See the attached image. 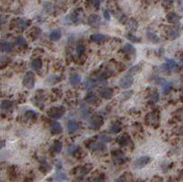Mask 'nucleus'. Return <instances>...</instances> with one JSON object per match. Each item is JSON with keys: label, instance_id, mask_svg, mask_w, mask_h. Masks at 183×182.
Listing matches in <instances>:
<instances>
[{"label": "nucleus", "instance_id": "nucleus-1", "mask_svg": "<svg viewBox=\"0 0 183 182\" xmlns=\"http://www.w3.org/2000/svg\"><path fill=\"white\" fill-rule=\"evenodd\" d=\"M65 114V108L62 106H57V107H52L50 108L48 112V115L49 117L52 119H59L61 117L63 116V114Z\"/></svg>", "mask_w": 183, "mask_h": 182}, {"label": "nucleus", "instance_id": "nucleus-2", "mask_svg": "<svg viewBox=\"0 0 183 182\" xmlns=\"http://www.w3.org/2000/svg\"><path fill=\"white\" fill-rule=\"evenodd\" d=\"M134 83V77L129 73H126L125 75L122 76L119 80V86L123 89L130 88Z\"/></svg>", "mask_w": 183, "mask_h": 182}, {"label": "nucleus", "instance_id": "nucleus-3", "mask_svg": "<svg viewBox=\"0 0 183 182\" xmlns=\"http://www.w3.org/2000/svg\"><path fill=\"white\" fill-rule=\"evenodd\" d=\"M23 84L28 89H33L35 86V75L33 72L28 71L23 78Z\"/></svg>", "mask_w": 183, "mask_h": 182}, {"label": "nucleus", "instance_id": "nucleus-4", "mask_svg": "<svg viewBox=\"0 0 183 182\" xmlns=\"http://www.w3.org/2000/svg\"><path fill=\"white\" fill-rule=\"evenodd\" d=\"M104 123V119L103 117L100 116V115H93L90 120H89V124H90V126L93 129H98V128L103 124Z\"/></svg>", "mask_w": 183, "mask_h": 182}, {"label": "nucleus", "instance_id": "nucleus-5", "mask_svg": "<svg viewBox=\"0 0 183 182\" xmlns=\"http://www.w3.org/2000/svg\"><path fill=\"white\" fill-rule=\"evenodd\" d=\"M150 162V157L148 156H144L135 160L134 162V167L135 168H142L145 166H147Z\"/></svg>", "mask_w": 183, "mask_h": 182}, {"label": "nucleus", "instance_id": "nucleus-6", "mask_svg": "<svg viewBox=\"0 0 183 182\" xmlns=\"http://www.w3.org/2000/svg\"><path fill=\"white\" fill-rule=\"evenodd\" d=\"M112 157H113L114 162L115 164H122V163H124L126 160L125 155L123 152L119 151V150L112 152Z\"/></svg>", "mask_w": 183, "mask_h": 182}, {"label": "nucleus", "instance_id": "nucleus-7", "mask_svg": "<svg viewBox=\"0 0 183 182\" xmlns=\"http://www.w3.org/2000/svg\"><path fill=\"white\" fill-rule=\"evenodd\" d=\"M99 94L102 98L104 99H106V100H109L113 97V94H114V92L111 88H102L100 91H99Z\"/></svg>", "mask_w": 183, "mask_h": 182}, {"label": "nucleus", "instance_id": "nucleus-8", "mask_svg": "<svg viewBox=\"0 0 183 182\" xmlns=\"http://www.w3.org/2000/svg\"><path fill=\"white\" fill-rule=\"evenodd\" d=\"M122 50L125 52V54H126L129 57H134L136 55V49H135V47L133 45H131V44H129V43H126L123 47Z\"/></svg>", "mask_w": 183, "mask_h": 182}, {"label": "nucleus", "instance_id": "nucleus-9", "mask_svg": "<svg viewBox=\"0 0 183 182\" xmlns=\"http://www.w3.org/2000/svg\"><path fill=\"white\" fill-rule=\"evenodd\" d=\"M50 132L53 135L61 134L62 132V127H61V124L57 121H52L50 123Z\"/></svg>", "mask_w": 183, "mask_h": 182}, {"label": "nucleus", "instance_id": "nucleus-10", "mask_svg": "<svg viewBox=\"0 0 183 182\" xmlns=\"http://www.w3.org/2000/svg\"><path fill=\"white\" fill-rule=\"evenodd\" d=\"M167 35H168V39H175L179 37L180 32H179V29L178 28H170L167 30Z\"/></svg>", "mask_w": 183, "mask_h": 182}, {"label": "nucleus", "instance_id": "nucleus-11", "mask_svg": "<svg viewBox=\"0 0 183 182\" xmlns=\"http://www.w3.org/2000/svg\"><path fill=\"white\" fill-rule=\"evenodd\" d=\"M14 107V103L10 100H3L1 102V108L6 112H10Z\"/></svg>", "mask_w": 183, "mask_h": 182}, {"label": "nucleus", "instance_id": "nucleus-12", "mask_svg": "<svg viewBox=\"0 0 183 182\" xmlns=\"http://www.w3.org/2000/svg\"><path fill=\"white\" fill-rule=\"evenodd\" d=\"M158 81H159V84H160L161 88H162V92L166 94V93L170 90V88H171L170 82H167V81H166L165 79H163V78L158 79Z\"/></svg>", "mask_w": 183, "mask_h": 182}, {"label": "nucleus", "instance_id": "nucleus-13", "mask_svg": "<svg viewBox=\"0 0 183 182\" xmlns=\"http://www.w3.org/2000/svg\"><path fill=\"white\" fill-rule=\"evenodd\" d=\"M101 21V18L98 15L96 14H93L91 16H89L88 17V24L91 26H97Z\"/></svg>", "mask_w": 183, "mask_h": 182}, {"label": "nucleus", "instance_id": "nucleus-14", "mask_svg": "<svg viewBox=\"0 0 183 182\" xmlns=\"http://www.w3.org/2000/svg\"><path fill=\"white\" fill-rule=\"evenodd\" d=\"M79 128V124L75 120H71L67 124V130L69 133H73Z\"/></svg>", "mask_w": 183, "mask_h": 182}, {"label": "nucleus", "instance_id": "nucleus-15", "mask_svg": "<svg viewBox=\"0 0 183 182\" xmlns=\"http://www.w3.org/2000/svg\"><path fill=\"white\" fill-rule=\"evenodd\" d=\"M167 20L171 24H178L179 22V17L176 13L171 12L167 15Z\"/></svg>", "mask_w": 183, "mask_h": 182}, {"label": "nucleus", "instance_id": "nucleus-16", "mask_svg": "<svg viewBox=\"0 0 183 182\" xmlns=\"http://www.w3.org/2000/svg\"><path fill=\"white\" fill-rule=\"evenodd\" d=\"M85 101H86V103H88L94 104L95 103L98 102V98H97V96H96L93 92H90L87 93V95H86Z\"/></svg>", "mask_w": 183, "mask_h": 182}, {"label": "nucleus", "instance_id": "nucleus-17", "mask_svg": "<svg viewBox=\"0 0 183 182\" xmlns=\"http://www.w3.org/2000/svg\"><path fill=\"white\" fill-rule=\"evenodd\" d=\"M61 38V31L60 29H54L50 33V39L52 41H57Z\"/></svg>", "mask_w": 183, "mask_h": 182}, {"label": "nucleus", "instance_id": "nucleus-18", "mask_svg": "<svg viewBox=\"0 0 183 182\" xmlns=\"http://www.w3.org/2000/svg\"><path fill=\"white\" fill-rule=\"evenodd\" d=\"M13 50V45L9 41H2L1 42V50L3 52H10Z\"/></svg>", "mask_w": 183, "mask_h": 182}, {"label": "nucleus", "instance_id": "nucleus-19", "mask_svg": "<svg viewBox=\"0 0 183 182\" xmlns=\"http://www.w3.org/2000/svg\"><path fill=\"white\" fill-rule=\"evenodd\" d=\"M91 39L94 42H103L106 39V36L101 33H94L93 35H91Z\"/></svg>", "mask_w": 183, "mask_h": 182}, {"label": "nucleus", "instance_id": "nucleus-20", "mask_svg": "<svg viewBox=\"0 0 183 182\" xmlns=\"http://www.w3.org/2000/svg\"><path fill=\"white\" fill-rule=\"evenodd\" d=\"M129 143H130V137L127 135H123L122 136L118 138V144L121 146H126Z\"/></svg>", "mask_w": 183, "mask_h": 182}, {"label": "nucleus", "instance_id": "nucleus-21", "mask_svg": "<svg viewBox=\"0 0 183 182\" xmlns=\"http://www.w3.org/2000/svg\"><path fill=\"white\" fill-rule=\"evenodd\" d=\"M122 129V126H121V124H119L118 122H114L111 124L109 130L112 134H117L119 133Z\"/></svg>", "mask_w": 183, "mask_h": 182}, {"label": "nucleus", "instance_id": "nucleus-22", "mask_svg": "<svg viewBox=\"0 0 183 182\" xmlns=\"http://www.w3.org/2000/svg\"><path fill=\"white\" fill-rule=\"evenodd\" d=\"M81 80H82L81 76L77 73H73L70 76V82L71 85H74V86L75 85H78L81 82Z\"/></svg>", "mask_w": 183, "mask_h": 182}, {"label": "nucleus", "instance_id": "nucleus-23", "mask_svg": "<svg viewBox=\"0 0 183 182\" xmlns=\"http://www.w3.org/2000/svg\"><path fill=\"white\" fill-rule=\"evenodd\" d=\"M146 121H147V123L148 124L153 125V124H155L156 122H157V117L155 115V114L150 113V114H148L147 115Z\"/></svg>", "mask_w": 183, "mask_h": 182}, {"label": "nucleus", "instance_id": "nucleus-24", "mask_svg": "<svg viewBox=\"0 0 183 182\" xmlns=\"http://www.w3.org/2000/svg\"><path fill=\"white\" fill-rule=\"evenodd\" d=\"M147 36L148 39L151 41V42H153V43H158V42L160 41L159 38L157 36V34L154 33V32H152V31H149V30H148V31L147 32Z\"/></svg>", "mask_w": 183, "mask_h": 182}, {"label": "nucleus", "instance_id": "nucleus-25", "mask_svg": "<svg viewBox=\"0 0 183 182\" xmlns=\"http://www.w3.org/2000/svg\"><path fill=\"white\" fill-rule=\"evenodd\" d=\"M51 149L55 153H61V150H62V143L59 140L55 141L54 143H53L52 146H51Z\"/></svg>", "mask_w": 183, "mask_h": 182}, {"label": "nucleus", "instance_id": "nucleus-26", "mask_svg": "<svg viewBox=\"0 0 183 182\" xmlns=\"http://www.w3.org/2000/svg\"><path fill=\"white\" fill-rule=\"evenodd\" d=\"M15 44L17 46V47H21V46H26L27 45V40L24 37L22 36H18L14 40Z\"/></svg>", "mask_w": 183, "mask_h": 182}, {"label": "nucleus", "instance_id": "nucleus-27", "mask_svg": "<svg viewBox=\"0 0 183 182\" xmlns=\"http://www.w3.org/2000/svg\"><path fill=\"white\" fill-rule=\"evenodd\" d=\"M81 114L82 115L83 118H87L90 114V109L87 107L85 103H82L81 104Z\"/></svg>", "mask_w": 183, "mask_h": 182}, {"label": "nucleus", "instance_id": "nucleus-28", "mask_svg": "<svg viewBox=\"0 0 183 182\" xmlns=\"http://www.w3.org/2000/svg\"><path fill=\"white\" fill-rule=\"evenodd\" d=\"M31 67L36 71H39L42 67V60L40 59H36L31 62Z\"/></svg>", "mask_w": 183, "mask_h": 182}, {"label": "nucleus", "instance_id": "nucleus-29", "mask_svg": "<svg viewBox=\"0 0 183 182\" xmlns=\"http://www.w3.org/2000/svg\"><path fill=\"white\" fill-rule=\"evenodd\" d=\"M158 99H159V93L157 92H156V91L153 92L151 94L149 95V103H151V104L157 103Z\"/></svg>", "mask_w": 183, "mask_h": 182}, {"label": "nucleus", "instance_id": "nucleus-30", "mask_svg": "<svg viewBox=\"0 0 183 182\" xmlns=\"http://www.w3.org/2000/svg\"><path fill=\"white\" fill-rule=\"evenodd\" d=\"M126 27H127L128 29H130V30H136V28H137V23L134 19L128 20L127 23H126Z\"/></svg>", "mask_w": 183, "mask_h": 182}, {"label": "nucleus", "instance_id": "nucleus-31", "mask_svg": "<svg viewBox=\"0 0 183 182\" xmlns=\"http://www.w3.org/2000/svg\"><path fill=\"white\" fill-rule=\"evenodd\" d=\"M76 52L78 55H82L85 52V46L82 43H79L76 46Z\"/></svg>", "mask_w": 183, "mask_h": 182}, {"label": "nucleus", "instance_id": "nucleus-32", "mask_svg": "<svg viewBox=\"0 0 183 182\" xmlns=\"http://www.w3.org/2000/svg\"><path fill=\"white\" fill-rule=\"evenodd\" d=\"M140 70H141V66L140 65H135V66H133L130 70L128 71V73L131 74V75H135V74H136Z\"/></svg>", "mask_w": 183, "mask_h": 182}, {"label": "nucleus", "instance_id": "nucleus-33", "mask_svg": "<svg viewBox=\"0 0 183 182\" xmlns=\"http://www.w3.org/2000/svg\"><path fill=\"white\" fill-rule=\"evenodd\" d=\"M92 149L93 150H98V149H102L104 147V142H98V143H93L91 146H90Z\"/></svg>", "mask_w": 183, "mask_h": 182}, {"label": "nucleus", "instance_id": "nucleus-34", "mask_svg": "<svg viewBox=\"0 0 183 182\" xmlns=\"http://www.w3.org/2000/svg\"><path fill=\"white\" fill-rule=\"evenodd\" d=\"M166 64L168 66V68L170 70H173L176 67V65H177L176 61L174 60H172V59H167L166 60Z\"/></svg>", "mask_w": 183, "mask_h": 182}, {"label": "nucleus", "instance_id": "nucleus-35", "mask_svg": "<svg viewBox=\"0 0 183 182\" xmlns=\"http://www.w3.org/2000/svg\"><path fill=\"white\" fill-rule=\"evenodd\" d=\"M17 27H18V28L24 29L28 27V23L24 19H18L17 20Z\"/></svg>", "mask_w": 183, "mask_h": 182}, {"label": "nucleus", "instance_id": "nucleus-36", "mask_svg": "<svg viewBox=\"0 0 183 182\" xmlns=\"http://www.w3.org/2000/svg\"><path fill=\"white\" fill-rule=\"evenodd\" d=\"M127 38L128 39L130 40L131 42H134V43H137V42H140L141 41V39L140 38H138V37H136L132 34H128L127 35Z\"/></svg>", "mask_w": 183, "mask_h": 182}, {"label": "nucleus", "instance_id": "nucleus-37", "mask_svg": "<svg viewBox=\"0 0 183 182\" xmlns=\"http://www.w3.org/2000/svg\"><path fill=\"white\" fill-rule=\"evenodd\" d=\"M54 178L56 180H65L67 178V177H66L65 174L62 173V172H57L54 176Z\"/></svg>", "mask_w": 183, "mask_h": 182}, {"label": "nucleus", "instance_id": "nucleus-38", "mask_svg": "<svg viewBox=\"0 0 183 182\" xmlns=\"http://www.w3.org/2000/svg\"><path fill=\"white\" fill-rule=\"evenodd\" d=\"M85 85H86V88L90 90V89H92L93 87H94V86H95V82H94L93 80L88 79V80H86Z\"/></svg>", "mask_w": 183, "mask_h": 182}, {"label": "nucleus", "instance_id": "nucleus-39", "mask_svg": "<svg viewBox=\"0 0 183 182\" xmlns=\"http://www.w3.org/2000/svg\"><path fill=\"white\" fill-rule=\"evenodd\" d=\"M132 93H133V92L131 91H128V92H125L124 93H122V100H126V99H128L129 97H130V96L132 95Z\"/></svg>", "mask_w": 183, "mask_h": 182}, {"label": "nucleus", "instance_id": "nucleus-40", "mask_svg": "<svg viewBox=\"0 0 183 182\" xmlns=\"http://www.w3.org/2000/svg\"><path fill=\"white\" fill-rule=\"evenodd\" d=\"M26 115H27L28 117H29V118H35V117H37L38 114H37L35 112L29 110V111H28V112L26 113Z\"/></svg>", "mask_w": 183, "mask_h": 182}, {"label": "nucleus", "instance_id": "nucleus-41", "mask_svg": "<svg viewBox=\"0 0 183 182\" xmlns=\"http://www.w3.org/2000/svg\"><path fill=\"white\" fill-rule=\"evenodd\" d=\"M100 140H101L102 142H110V141H111V137H110L109 135H101V136H100Z\"/></svg>", "mask_w": 183, "mask_h": 182}, {"label": "nucleus", "instance_id": "nucleus-42", "mask_svg": "<svg viewBox=\"0 0 183 182\" xmlns=\"http://www.w3.org/2000/svg\"><path fill=\"white\" fill-rule=\"evenodd\" d=\"M78 149V146H71L69 148H68V152L70 153V154H73V153H75V151H76Z\"/></svg>", "mask_w": 183, "mask_h": 182}, {"label": "nucleus", "instance_id": "nucleus-43", "mask_svg": "<svg viewBox=\"0 0 183 182\" xmlns=\"http://www.w3.org/2000/svg\"><path fill=\"white\" fill-rule=\"evenodd\" d=\"M104 17L106 19V20H110V18H111V16H110V13H109V11L108 10H104Z\"/></svg>", "mask_w": 183, "mask_h": 182}, {"label": "nucleus", "instance_id": "nucleus-44", "mask_svg": "<svg viewBox=\"0 0 183 182\" xmlns=\"http://www.w3.org/2000/svg\"><path fill=\"white\" fill-rule=\"evenodd\" d=\"M116 182H129V181H128V179H127L125 177L121 176L120 178H118L116 179Z\"/></svg>", "mask_w": 183, "mask_h": 182}, {"label": "nucleus", "instance_id": "nucleus-45", "mask_svg": "<svg viewBox=\"0 0 183 182\" xmlns=\"http://www.w3.org/2000/svg\"><path fill=\"white\" fill-rule=\"evenodd\" d=\"M92 3H93V6L94 7H99V6H100V0H92Z\"/></svg>", "mask_w": 183, "mask_h": 182}, {"label": "nucleus", "instance_id": "nucleus-46", "mask_svg": "<svg viewBox=\"0 0 183 182\" xmlns=\"http://www.w3.org/2000/svg\"><path fill=\"white\" fill-rule=\"evenodd\" d=\"M164 2H166V3H170V2H172V0H164Z\"/></svg>", "mask_w": 183, "mask_h": 182}, {"label": "nucleus", "instance_id": "nucleus-47", "mask_svg": "<svg viewBox=\"0 0 183 182\" xmlns=\"http://www.w3.org/2000/svg\"><path fill=\"white\" fill-rule=\"evenodd\" d=\"M182 96H183V91H182Z\"/></svg>", "mask_w": 183, "mask_h": 182}]
</instances>
